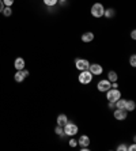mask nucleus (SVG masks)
Masks as SVG:
<instances>
[{
    "instance_id": "32",
    "label": "nucleus",
    "mask_w": 136,
    "mask_h": 151,
    "mask_svg": "<svg viewBox=\"0 0 136 151\" xmlns=\"http://www.w3.org/2000/svg\"><path fill=\"white\" fill-rule=\"evenodd\" d=\"M65 1H67V0H59V3H61V4L65 3Z\"/></svg>"
},
{
    "instance_id": "17",
    "label": "nucleus",
    "mask_w": 136,
    "mask_h": 151,
    "mask_svg": "<svg viewBox=\"0 0 136 151\" xmlns=\"http://www.w3.org/2000/svg\"><path fill=\"white\" fill-rule=\"evenodd\" d=\"M125 102H127V99L120 98V99H117V101L114 102V105H116L117 109H124V108H125Z\"/></svg>"
},
{
    "instance_id": "7",
    "label": "nucleus",
    "mask_w": 136,
    "mask_h": 151,
    "mask_svg": "<svg viewBox=\"0 0 136 151\" xmlns=\"http://www.w3.org/2000/svg\"><path fill=\"white\" fill-rule=\"evenodd\" d=\"M89 71L91 72V75H93V76H98V75H101L102 72H104V68H102L101 64L94 63V64H90Z\"/></svg>"
},
{
    "instance_id": "13",
    "label": "nucleus",
    "mask_w": 136,
    "mask_h": 151,
    "mask_svg": "<svg viewBox=\"0 0 136 151\" xmlns=\"http://www.w3.org/2000/svg\"><path fill=\"white\" fill-rule=\"evenodd\" d=\"M68 123V117H67V114H59L57 116V125H60V127H64L65 124Z\"/></svg>"
},
{
    "instance_id": "29",
    "label": "nucleus",
    "mask_w": 136,
    "mask_h": 151,
    "mask_svg": "<svg viewBox=\"0 0 136 151\" xmlns=\"http://www.w3.org/2000/svg\"><path fill=\"white\" fill-rule=\"evenodd\" d=\"M3 8H4V4H3V0H0V12H3Z\"/></svg>"
},
{
    "instance_id": "9",
    "label": "nucleus",
    "mask_w": 136,
    "mask_h": 151,
    "mask_svg": "<svg viewBox=\"0 0 136 151\" xmlns=\"http://www.w3.org/2000/svg\"><path fill=\"white\" fill-rule=\"evenodd\" d=\"M90 137L87 136V135H82V136L78 139V146H80V147H89L90 146Z\"/></svg>"
},
{
    "instance_id": "28",
    "label": "nucleus",
    "mask_w": 136,
    "mask_h": 151,
    "mask_svg": "<svg viewBox=\"0 0 136 151\" xmlns=\"http://www.w3.org/2000/svg\"><path fill=\"white\" fill-rule=\"evenodd\" d=\"M112 88H119V83L117 82H112Z\"/></svg>"
},
{
    "instance_id": "12",
    "label": "nucleus",
    "mask_w": 136,
    "mask_h": 151,
    "mask_svg": "<svg viewBox=\"0 0 136 151\" xmlns=\"http://www.w3.org/2000/svg\"><path fill=\"white\" fill-rule=\"evenodd\" d=\"M14 79H15V82H18V83H21V82H23L24 79H26V75H24L23 70H21V71H17V72H15V76H14Z\"/></svg>"
},
{
    "instance_id": "23",
    "label": "nucleus",
    "mask_w": 136,
    "mask_h": 151,
    "mask_svg": "<svg viewBox=\"0 0 136 151\" xmlns=\"http://www.w3.org/2000/svg\"><path fill=\"white\" fill-rule=\"evenodd\" d=\"M117 151H128V146L124 143L119 144V146H117Z\"/></svg>"
},
{
    "instance_id": "14",
    "label": "nucleus",
    "mask_w": 136,
    "mask_h": 151,
    "mask_svg": "<svg viewBox=\"0 0 136 151\" xmlns=\"http://www.w3.org/2000/svg\"><path fill=\"white\" fill-rule=\"evenodd\" d=\"M106 79H108L110 83H112V82H117V81H119V75H117V72H116V71H109Z\"/></svg>"
},
{
    "instance_id": "11",
    "label": "nucleus",
    "mask_w": 136,
    "mask_h": 151,
    "mask_svg": "<svg viewBox=\"0 0 136 151\" xmlns=\"http://www.w3.org/2000/svg\"><path fill=\"white\" fill-rule=\"evenodd\" d=\"M80 40L83 42H91L93 40H94V33H91V32H86L82 34V37H80Z\"/></svg>"
},
{
    "instance_id": "4",
    "label": "nucleus",
    "mask_w": 136,
    "mask_h": 151,
    "mask_svg": "<svg viewBox=\"0 0 136 151\" xmlns=\"http://www.w3.org/2000/svg\"><path fill=\"white\" fill-rule=\"evenodd\" d=\"M78 81H79L80 84H89V83H91V81H93V75H91V72L89 70L80 71L79 76H78Z\"/></svg>"
},
{
    "instance_id": "21",
    "label": "nucleus",
    "mask_w": 136,
    "mask_h": 151,
    "mask_svg": "<svg viewBox=\"0 0 136 151\" xmlns=\"http://www.w3.org/2000/svg\"><path fill=\"white\" fill-rule=\"evenodd\" d=\"M68 144H70L71 147H73V148H75V147H76V146H78V140H76V139H73V136H71V139H70V140H68Z\"/></svg>"
},
{
    "instance_id": "27",
    "label": "nucleus",
    "mask_w": 136,
    "mask_h": 151,
    "mask_svg": "<svg viewBox=\"0 0 136 151\" xmlns=\"http://www.w3.org/2000/svg\"><path fill=\"white\" fill-rule=\"evenodd\" d=\"M135 150H136V146H135V144H131V146L128 147V151H135Z\"/></svg>"
},
{
    "instance_id": "2",
    "label": "nucleus",
    "mask_w": 136,
    "mask_h": 151,
    "mask_svg": "<svg viewBox=\"0 0 136 151\" xmlns=\"http://www.w3.org/2000/svg\"><path fill=\"white\" fill-rule=\"evenodd\" d=\"M63 129H64V132H65L67 136H75V135L79 132V127H78L76 124L68 121V123L63 127Z\"/></svg>"
},
{
    "instance_id": "22",
    "label": "nucleus",
    "mask_w": 136,
    "mask_h": 151,
    "mask_svg": "<svg viewBox=\"0 0 136 151\" xmlns=\"http://www.w3.org/2000/svg\"><path fill=\"white\" fill-rule=\"evenodd\" d=\"M129 64H131V67H136V56L135 55H131V57H129Z\"/></svg>"
},
{
    "instance_id": "24",
    "label": "nucleus",
    "mask_w": 136,
    "mask_h": 151,
    "mask_svg": "<svg viewBox=\"0 0 136 151\" xmlns=\"http://www.w3.org/2000/svg\"><path fill=\"white\" fill-rule=\"evenodd\" d=\"M15 0H3V4H4V7H11L12 4H14Z\"/></svg>"
},
{
    "instance_id": "30",
    "label": "nucleus",
    "mask_w": 136,
    "mask_h": 151,
    "mask_svg": "<svg viewBox=\"0 0 136 151\" xmlns=\"http://www.w3.org/2000/svg\"><path fill=\"white\" fill-rule=\"evenodd\" d=\"M80 150H82V151H89L90 148H89V147H80Z\"/></svg>"
},
{
    "instance_id": "15",
    "label": "nucleus",
    "mask_w": 136,
    "mask_h": 151,
    "mask_svg": "<svg viewBox=\"0 0 136 151\" xmlns=\"http://www.w3.org/2000/svg\"><path fill=\"white\" fill-rule=\"evenodd\" d=\"M124 109L127 110V112H133V110L136 109V104L135 101H132V99H129V101L125 102V108Z\"/></svg>"
},
{
    "instance_id": "20",
    "label": "nucleus",
    "mask_w": 136,
    "mask_h": 151,
    "mask_svg": "<svg viewBox=\"0 0 136 151\" xmlns=\"http://www.w3.org/2000/svg\"><path fill=\"white\" fill-rule=\"evenodd\" d=\"M1 14L4 15V17H10L11 14H12V10H11V7H4L3 8V12Z\"/></svg>"
},
{
    "instance_id": "26",
    "label": "nucleus",
    "mask_w": 136,
    "mask_h": 151,
    "mask_svg": "<svg viewBox=\"0 0 136 151\" xmlns=\"http://www.w3.org/2000/svg\"><path fill=\"white\" fill-rule=\"evenodd\" d=\"M131 38L136 40V30H132V32H131Z\"/></svg>"
},
{
    "instance_id": "8",
    "label": "nucleus",
    "mask_w": 136,
    "mask_h": 151,
    "mask_svg": "<svg viewBox=\"0 0 136 151\" xmlns=\"http://www.w3.org/2000/svg\"><path fill=\"white\" fill-rule=\"evenodd\" d=\"M113 116H114V119L117 121H124L127 119V116H128V112L125 109H117L116 108L114 112H113Z\"/></svg>"
},
{
    "instance_id": "1",
    "label": "nucleus",
    "mask_w": 136,
    "mask_h": 151,
    "mask_svg": "<svg viewBox=\"0 0 136 151\" xmlns=\"http://www.w3.org/2000/svg\"><path fill=\"white\" fill-rule=\"evenodd\" d=\"M120 98H121V91H120L119 88L110 87L108 91H106V99H108V102H116Z\"/></svg>"
},
{
    "instance_id": "16",
    "label": "nucleus",
    "mask_w": 136,
    "mask_h": 151,
    "mask_svg": "<svg viewBox=\"0 0 136 151\" xmlns=\"http://www.w3.org/2000/svg\"><path fill=\"white\" fill-rule=\"evenodd\" d=\"M114 15H116L114 8H106L104 11V17H106V18H114Z\"/></svg>"
},
{
    "instance_id": "31",
    "label": "nucleus",
    "mask_w": 136,
    "mask_h": 151,
    "mask_svg": "<svg viewBox=\"0 0 136 151\" xmlns=\"http://www.w3.org/2000/svg\"><path fill=\"white\" fill-rule=\"evenodd\" d=\"M23 72H24V75H26V78L29 76V71L27 70H23Z\"/></svg>"
},
{
    "instance_id": "5",
    "label": "nucleus",
    "mask_w": 136,
    "mask_h": 151,
    "mask_svg": "<svg viewBox=\"0 0 136 151\" xmlns=\"http://www.w3.org/2000/svg\"><path fill=\"white\" fill-rule=\"evenodd\" d=\"M75 67L79 71H86L90 67V63L86 59H75Z\"/></svg>"
},
{
    "instance_id": "3",
    "label": "nucleus",
    "mask_w": 136,
    "mask_h": 151,
    "mask_svg": "<svg viewBox=\"0 0 136 151\" xmlns=\"http://www.w3.org/2000/svg\"><path fill=\"white\" fill-rule=\"evenodd\" d=\"M104 11H105V7L101 3H94L93 6H91L90 12L94 18H102L104 17Z\"/></svg>"
},
{
    "instance_id": "6",
    "label": "nucleus",
    "mask_w": 136,
    "mask_h": 151,
    "mask_svg": "<svg viewBox=\"0 0 136 151\" xmlns=\"http://www.w3.org/2000/svg\"><path fill=\"white\" fill-rule=\"evenodd\" d=\"M110 87H112V83H110L108 79H102V81H99L97 84L98 91H101V93H106Z\"/></svg>"
},
{
    "instance_id": "10",
    "label": "nucleus",
    "mask_w": 136,
    "mask_h": 151,
    "mask_svg": "<svg viewBox=\"0 0 136 151\" xmlns=\"http://www.w3.org/2000/svg\"><path fill=\"white\" fill-rule=\"evenodd\" d=\"M14 67L17 71H21V70H24V59L23 57H17L14 61Z\"/></svg>"
},
{
    "instance_id": "25",
    "label": "nucleus",
    "mask_w": 136,
    "mask_h": 151,
    "mask_svg": "<svg viewBox=\"0 0 136 151\" xmlns=\"http://www.w3.org/2000/svg\"><path fill=\"white\" fill-rule=\"evenodd\" d=\"M109 109H116V105H114V102H109Z\"/></svg>"
},
{
    "instance_id": "18",
    "label": "nucleus",
    "mask_w": 136,
    "mask_h": 151,
    "mask_svg": "<svg viewBox=\"0 0 136 151\" xmlns=\"http://www.w3.org/2000/svg\"><path fill=\"white\" fill-rule=\"evenodd\" d=\"M57 3H59V0H44V4L46 7H55Z\"/></svg>"
},
{
    "instance_id": "19",
    "label": "nucleus",
    "mask_w": 136,
    "mask_h": 151,
    "mask_svg": "<svg viewBox=\"0 0 136 151\" xmlns=\"http://www.w3.org/2000/svg\"><path fill=\"white\" fill-rule=\"evenodd\" d=\"M55 132H56V135H59V136H61V137L67 136L65 132H64V129H63V127H60V125H57V127H56V129H55Z\"/></svg>"
}]
</instances>
